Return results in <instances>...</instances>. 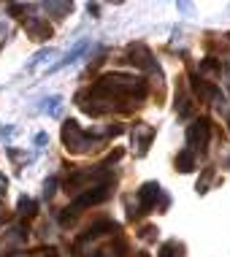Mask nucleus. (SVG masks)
Returning a JSON list of instances; mask_svg holds the SVG:
<instances>
[{"mask_svg":"<svg viewBox=\"0 0 230 257\" xmlns=\"http://www.w3.org/2000/svg\"><path fill=\"white\" fill-rule=\"evenodd\" d=\"M62 144H65V149H71V152H87L89 147L95 144V138H89L84 130L79 127V122H73V119H68L65 124H62Z\"/></svg>","mask_w":230,"mask_h":257,"instance_id":"obj_1","label":"nucleus"},{"mask_svg":"<svg viewBox=\"0 0 230 257\" xmlns=\"http://www.w3.org/2000/svg\"><path fill=\"white\" fill-rule=\"evenodd\" d=\"M208 133H211V124H208V119H198L190 130H187L190 147H195V149L203 152V149H206V144H208Z\"/></svg>","mask_w":230,"mask_h":257,"instance_id":"obj_2","label":"nucleus"},{"mask_svg":"<svg viewBox=\"0 0 230 257\" xmlns=\"http://www.w3.org/2000/svg\"><path fill=\"white\" fill-rule=\"evenodd\" d=\"M157 195H160V184H155V182H149V184H144L141 190H138V200H141V206L149 211L152 206H155V200H157Z\"/></svg>","mask_w":230,"mask_h":257,"instance_id":"obj_3","label":"nucleus"},{"mask_svg":"<svg viewBox=\"0 0 230 257\" xmlns=\"http://www.w3.org/2000/svg\"><path fill=\"white\" fill-rule=\"evenodd\" d=\"M87 46H89V41H79V44H76L73 49L65 54V60H62V62H57V65H54V68H52V71H49V73H54V71H60V68H65V65H71V62H76V60L81 57V54L87 52Z\"/></svg>","mask_w":230,"mask_h":257,"instance_id":"obj_4","label":"nucleus"},{"mask_svg":"<svg viewBox=\"0 0 230 257\" xmlns=\"http://www.w3.org/2000/svg\"><path fill=\"white\" fill-rule=\"evenodd\" d=\"M176 168L187 173V171H192L195 168V157H192V152L190 149H184V152H179V157H176Z\"/></svg>","mask_w":230,"mask_h":257,"instance_id":"obj_5","label":"nucleus"},{"mask_svg":"<svg viewBox=\"0 0 230 257\" xmlns=\"http://www.w3.org/2000/svg\"><path fill=\"white\" fill-rule=\"evenodd\" d=\"M44 111H46L49 116H60V111H62V98H60V95L46 98V100H44Z\"/></svg>","mask_w":230,"mask_h":257,"instance_id":"obj_6","label":"nucleus"},{"mask_svg":"<svg viewBox=\"0 0 230 257\" xmlns=\"http://www.w3.org/2000/svg\"><path fill=\"white\" fill-rule=\"evenodd\" d=\"M52 49H41L38 54H36V57H33L30 62H27V71H33V68H36V65H41V62H44V60H49V57H52Z\"/></svg>","mask_w":230,"mask_h":257,"instance_id":"obj_7","label":"nucleus"},{"mask_svg":"<svg viewBox=\"0 0 230 257\" xmlns=\"http://www.w3.org/2000/svg\"><path fill=\"white\" fill-rule=\"evenodd\" d=\"M44 144H49V136H46V133H38V136H36V147L44 149Z\"/></svg>","mask_w":230,"mask_h":257,"instance_id":"obj_8","label":"nucleus"},{"mask_svg":"<svg viewBox=\"0 0 230 257\" xmlns=\"http://www.w3.org/2000/svg\"><path fill=\"white\" fill-rule=\"evenodd\" d=\"M54 184H57V179H49V182L44 184V192H46V198H49V195H52V192H54Z\"/></svg>","mask_w":230,"mask_h":257,"instance_id":"obj_9","label":"nucleus"},{"mask_svg":"<svg viewBox=\"0 0 230 257\" xmlns=\"http://www.w3.org/2000/svg\"><path fill=\"white\" fill-rule=\"evenodd\" d=\"M138 257H146V254H138Z\"/></svg>","mask_w":230,"mask_h":257,"instance_id":"obj_10","label":"nucleus"}]
</instances>
